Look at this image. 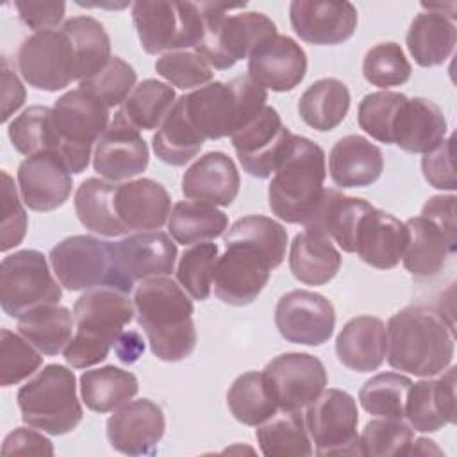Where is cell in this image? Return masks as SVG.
Listing matches in <instances>:
<instances>
[{"instance_id":"35","label":"cell","mask_w":457,"mask_h":457,"mask_svg":"<svg viewBox=\"0 0 457 457\" xmlns=\"http://www.w3.org/2000/svg\"><path fill=\"white\" fill-rule=\"evenodd\" d=\"M73 311L59 303L34 307L18 318V332L43 355L61 353L73 336Z\"/></svg>"},{"instance_id":"22","label":"cell","mask_w":457,"mask_h":457,"mask_svg":"<svg viewBox=\"0 0 457 457\" xmlns=\"http://www.w3.org/2000/svg\"><path fill=\"white\" fill-rule=\"evenodd\" d=\"M109 445L125 455H154L166 430L162 409L148 400H130L107 420Z\"/></svg>"},{"instance_id":"44","label":"cell","mask_w":457,"mask_h":457,"mask_svg":"<svg viewBox=\"0 0 457 457\" xmlns=\"http://www.w3.org/2000/svg\"><path fill=\"white\" fill-rule=\"evenodd\" d=\"M175 100V89L170 84L157 79H145L136 84L120 112L137 130H154L161 127Z\"/></svg>"},{"instance_id":"45","label":"cell","mask_w":457,"mask_h":457,"mask_svg":"<svg viewBox=\"0 0 457 457\" xmlns=\"http://www.w3.org/2000/svg\"><path fill=\"white\" fill-rule=\"evenodd\" d=\"M412 380L405 375L384 371L368 378L359 389V402L362 409L378 418H396L405 416L407 393Z\"/></svg>"},{"instance_id":"21","label":"cell","mask_w":457,"mask_h":457,"mask_svg":"<svg viewBox=\"0 0 457 457\" xmlns=\"http://www.w3.org/2000/svg\"><path fill=\"white\" fill-rule=\"evenodd\" d=\"M289 21L295 34L311 45H339L357 29L359 14L352 2L295 0L289 4Z\"/></svg>"},{"instance_id":"56","label":"cell","mask_w":457,"mask_h":457,"mask_svg":"<svg viewBox=\"0 0 457 457\" xmlns=\"http://www.w3.org/2000/svg\"><path fill=\"white\" fill-rule=\"evenodd\" d=\"M421 171L425 180L441 191H455V168H453V136L445 139L437 148L423 154Z\"/></svg>"},{"instance_id":"24","label":"cell","mask_w":457,"mask_h":457,"mask_svg":"<svg viewBox=\"0 0 457 457\" xmlns=\"http://www.w3.org/2000/svg\"><path fill=\"white\" fill-rule=\"evenodd\" d=\"M114 212L125 234L159 230L168 223L171 198L161 182L136 179L116 184Z\"/></svg>"},{"instance_id":"11","label":"cell","mask_w":457,"mask_h":457,"mask_svg":"<svg viewBox=\"0 0 457 457\" xmlns=\"http://www.w3.org/2000/svg\"><path fill=\"white\" fill-rule=\"evenodd\" d=\"M177 245L161 230L129 234L111 243L109 287L130 293L137 282L170 275L175 270Z\"/></svg>"},{"instance_id":"18","label":"cell","mask_w":457,"mask_h":457,"mask_svg":"<svg viewBox=\"0 0 457 457\" xmlns=\"http://www.w3.org/2000/svg\"><path fill=\"white\" fill-rule=\"evenodd\" d=\"M275 325L289 343L320 346L334 334L336 311L327 296L316 291L293 289L278 298Z\"/></svg>"},{"instance_id":"53","label":"cell","mask_w":457,"mask_h":457,"mask_svg":"<svg viewBox=\"0 0 457 457\" xmlns=\"http://www.w3.org/2000/svg\"><path fill=\"white\" fill-rule=\"evenodd\" d=\"M137 75L134 68L121 57H111L109 62L93 77L80 80L79 87L96 96L109 109L120 105L136 87Z\"/></svg>"},{"instance_id":"15","label":"cell","mask_w":457,"mask_h":457,"mask_svg":"<svg viewBox=\"0 0 457 457\" xmlns=\"http://www.w3.org/2000/svg\"><path fill=\"white\" fill-rule=\"evenodd\" d=\"M293 136L277 109L266 105L230 139L243 170L252 177L268 179L286 159Z\"/></svg>"},{"instance_id":"4","label":"cell","mask_w":457,"mask_h":457,"mask_svg":"<svg viewBox=\"0 0 457 457\" xmlns=\"http://www.w3.org/2000/svg\"><path fill=\"white\" fill-rule=\"evenodd\" d=\"M184 109L204 139L232 137L264 107L268 91L248 75L232 80L209 82L182 95Z\"/></svg>"},{"instance_id":"2","label":"cell","mask_w":457,"mask_h":457,"mask_svg":"<svg viewBox=\"0 0 457 457\" xmlns=\"http://www.w3.org/2000/svg\"><path fill=\"white\" fill-rule=\"evenodd\" d=\"M132 302L136 321L157 359L179 362L193 353L196 346L195 309L177 280L168 275L146 278L137 284Z\"/></svg>"},{"instance_id":"42","label":"cell","mask_w":457,"mask_h":457,"mask_svg":"<svg viewBox=\"0 0 457 457\" xmlns=\"http://www.w3.org/2000/svg\"><path fill=\"white\" fill-rule=\"evenodd\" d=\"M255 439L266 457L312 455L311 437L300 411L275 412L271 418L257 425Z\"/></svg>"},{"instance_id":"10","label":"cell","mask_w":457,"mask_h":457,"mask_svg":"<svg viewBox=\"0 0 457 457\" xmlns=\"http://www.w3.org/2000/svg\"><path fill=\"white\" fill-rule=\"evenodd\" d=\"M61 298V282L54 278L41 252L25 248L2 259L0 305L7 316L18 320L27 311L45 303H59Z\"/></svg>"},{"instance_id":"49","label":"cell","mask_w":457,"mask_h":457,"mask_svg":"<svg viewBox=\"0 0 457 457\" xmlns=\"http://www.w3.org/2000/svg\"><path fill=\"white\" fill-rule=\"evenodd\" d=\"M412 68L402 46L395 41H384L371 46L362 59L364 79L377 87L387 89L402 86L411 79Z\"/></svg>"},{"instance_id":"3","label":"cell","mask_w":457,"mask_h":457,"mask_svg":"<svg viewBox=\"0 0 457 457\" xmlns=\"http://www.w3.org/2000/svg\"><path fill=\"white\" fill-rule=\"evenodd\" d=\"M134 302L111 287L84 291L73 305V336L62 350L64 361L86 370L107 359L125 325L134 320Z\"/></svg>"},{"instance_id":"12","label":"cell","mask_w":457,"mask_h":457,"mask_svg":"<svg viewBox=\"0 0 457 457\" xmlns=\"http://www.w3.org/2000/svg\"><path fill=\"white\" fill-rule=\"evenodd\" d=\"M303 420L316 455H362L357 436L359 411L350 393L323 389L307 405Z\"/></svg>"},{"instance_id":"46","label":"cell","mask_w":457,"mask_h":457,"mask_svg":"<svg viewBox=\"0 0 457 457\" xmlns=\"http://www.w3.org/2000/svg\"><path fill=\"white\" fill-rule=\"evenodd\" d=\"M225 241H241L259 248L271 262L273 270L282 264L287 246V230L275 220L261 214L239 218L223 234Z\"/></svg>"},{"instance_id":"58","label":"cell","mask_w":457,"mask_h":457,"mask_svg":"<svg viewBox=\"0 0 457 457\" xmlns=\"http://www.w3.org/2000/svg\"><path fill=\"white\" fill-rule=\"evenodd\" d=\"M4 455H54V445L41 432L27 427H18L9 432L2 443Z\"/></svg>"},{"instance_id":"39","label":"cell","mask_w":457,"mask_h":457,"mask_svg":"<svg viewBox=\"0 0 457 457\" xmlns=\"http://www.w3.org/2000/svg\"><path fill=\"white\" fill-rule=\"evenodd\" d=\"M116 182L89 177L75 191L73 205L79 221L93 234L105 237L127 236L114 212Z\"/></svg>"},{"instance_id":"43","label":"cell","mask_w":457,"mask_h":457,"mask_svg":"<svg viewBox=\"0 0 457 457\" xmlns=\"http://www.w3.org/2000/svg\"><path fill=\"white\" fill-rule=\"evenodd\" d=\"M230 414L243 425L257 427L277 412V402L262 371L239 375L227 391Z\"/></svg>"},{"instance_id":"32","label":"cell","mask_w":457,"mask_h":457,"mask_svg":"<svg viewBox=\"0 0 457 457\" xmlns=\"http://www.w3.org/2000/svg\"><path fill=\"white\" fill-rule=\"evenodd\" d=\"M409 241L402 255L403 268L416 278L436 277L446 266L455 246L446 239L443 230L423 216L405 221Z\"/></svg>"},{"instance_id":"50","label":"cell","mask_w":457,"mask_h":457,"mask_svg":"<svg viewBox=\"0 0 457 457\" xmlns=\"http://www.w3.org/2000/svg\"><path fill=\"white\" fill-rule=\"evenodd\" d=\"M43 364V353L32 346L20 332L0 330V384L16 386L34 375Z\"/></svg>"},{"instance_id":"27","label":"cell","mask_w":457,"mask_h":457,"mask_svg":"<svg viewBox=\"0 0 457 457\" xmlns=\"http://www.w3.org/2000/svg\"><path fill=\"white\" fill-rule=\"evenodd\" d=\"M393 145L409 154H428L446 139V118L428 98H405L393 123Z\"/></svg>"},{"instance_id":"38","label":"cell","mask_w":457,"mask_h":457,"mask_svg":"<svg viewBox=\"0 0 457 457\" xmlns=\"http://www.w3.org/2000/svg\"><path fill=\"white\" fill-rule=\"evenodd\" d=\"M61 30L71 43L75 80L80 82L96 75L112 57L109 34L93 16H73L62 23Z\"/></svg>"},{"instance_id":"41","label":"cell","mask_w":457,"mask_h":457,"mask_svg":"<svg viewBox=\"0 0 457 457\" xmlns=\"http://www.w3.org/2000/svg\"><path fill=\"white\" fill-rule=\"evenodd\" d=\"M228 228V218L216 205L182 200L171 207L168 218V232L171 239L187 246L216 239Z\"/></svg>"},{"instance_id":"52","label":"cell","mask_w":457,"mask_h":457,"mask_svg":"<svg viewBox=\"0 0 457 457\" xmlns=\"http://www.w3.org/2000/svg\"><path fill=\"white\" fill-rule=\"evenodd\" d=\"M407 96L395 91H375L362 96L357 107L359 127L373 139L393 145V123L402 102Z\"/></svg>"},{"instance_id":"13","label":"cell","mask_w":457,"mask_h":457,"mask_svg":"<svg viewBox=\"0 0 457 457\" xmlns=\"http://www.w3.org/2000/svg\"><path fill=\"white\" fill-rule=\"evenodd\" d=\"M23 80L39 91H61L75 80V61L68 36L59 30L34 32L25 37L16 55Z\"/></svg>"},{"instance_id":"48","label":"cell","mask_w":457,"mask_h":457,"mask_svg":"<svg viewBox=\"0 0 457 457\" xmlns=\"http://www.w3.org/2000/svg\"><path fill=\"white\" fill-rule=\"evenodd\" d=\"M220 248L216 243H196L191 248H187L179 261L177 266V282L182 286V289L195 300H207L211 296L212 289V278H214V268Z\"/></svg>"},{"instance_id":"33","label":"cell","mask_w":457,"mask_h":457,"mask_svg":"<svg viewBox=\"0 0 457 457\" xmlns=\"http://www.w3.org/2000/svg\"><path fill=\"white\" fill-rule=\"evenodd\" d=\"M341 268V253L328 236L303 230L289 248V270L296 280L307 286L328 284Z\"/></svg>"},{"instance_id":"55","label":"cell","mask_w":457,"mask_h":457,"mask_svg":"<svg viewBox=\"0 0 457 457\" xmlns=\"http://www.w3.org/2000/svg\"><path fill=\"white\" fill-rule=\"evenodd\" d=\"M20 191L14 186V179L2 170V223H0V250L9 252L18 246L25 234L29 218L21 204Z\"/></svg>"},{"instance_id":"26","label":"cell","mask_w":457,"mask_h":457,"mask_svg":"<svg viewBox=\"0 0 457 457\" xmlns=\"http://www.w3.org/2000/svg\"><path fill=\"white\" fill-rule=\"evenodd\" d=\"M180 186L187 200L227 207L239 193L241 177L225 152H207L184 171Z\"/></svg>"},{"instance_id":"34","label":"cell","mask_w":457,"mask_h":457,"mask_svg":"<svg viewBox=\"0 0 457 457\" xmlns=\"http://www.w3.org/2000/svg\"><path fill=\"white\" fill-rule=\"evenodd\" d=\"M457 29L448 16L427 11L420 12L405 36V45L416 64L432 68L443 64L453 52Z\"/></svg>"},{"instance_id":"5","label":"cell","mask_w":457,"mask_h":457,"mask_svg":"<svg viewBox=\"0 0 457 457\" xmlns=\"http://www.w3.org/2000/svg\"><path fill=\"white\" fill-rule=\"evenodd\" d=\"M246 4L200 2L204 18V34L195 52L212 68L228 70L250 54L268 37L278 34L277 25L264 12L241 11Z\"/></svg>"},{"instance_id":"54","label":"cell","mask_w":457,"mask_h":457,"mask_svg":"<svg viewBox=\"0 0 457 457\" xmlns=\"http://www.w3.org/2000/svg\"><path fill=\"white\" fill-rule=\"evenodd\" d=\"M154 66L157 75L179 89H198L209 84L214 77L211 66L196 52L189 50L162 54Z\"/></svg>"},{"instance_id":"23","label":"cell","mask_w":457,"mask_h":457,"mask_svg":"<svg viewBox=\"0 0 457 457\" xmlns=\"http://www.w3.org/2000/svg\"><path fill=\"white\" fill-rule=\"evenodd\" d=\"M305 73V50L284 34L264 39L248 57V77L261 87L277 93L295 89Z\"/></svg>"},{"instance_id":"29","label":"cell","mask_w":457,"mask_h":457,"mask_svg":"<svg viewBox=\"0 0 457 457\" xmlns=\"http://www.w3.org/2000/svg\"><path fill=\"white\" fill-rule=\"evenodd\" d=\"M373 205L362 198L346 196L337 189H325L312 214L303 223L305 230H312L332 237L346 253H355V237L362 218Z\"/></svg>"},{"instance_id":"51","label":"cell","mask_w":457,"mask_h":457,"mask_svg":"<svg viewBox=\"0 0 457 457\" xmlns=\"http://www.w3.org/2000/svg\"><path fill=\"white\" fill-rule=\"evenodd\" d=\"M414 428L403 420L378 418L366 423L359 437L361 453L370 457L407 455Z\"/></svg>"},{"instance_id":"47","label":"cell","mask_w":457,"mask_h":457,"mask_svg":"<svg viewBox=\"0 0 457 457\" xmlns=\"http://www.w3.org/2000/svg\"><path fill=\"white\" fill-rule=\"evenodd\" d=\"M11 145L25 157L39 152H55L57 137L52 125V107L30 105L18 114L7 129Z\"/></svg>"},{"instance_id":"31","label":"cell","mask_w":457,"mask_h":457,"mask_svg":"<svg viewBox=\"0 0 457 457\" xmlns=\"http://www.w3.org/2000/svg\"><path fill=\"white\" fill-rule=\"evenodd\" d=\"M336 353L343 366L368 373L382 366L386 359V325L375 316L348 320L336 337Z\"/></svg>"},{"instance_id":"57","label":"cell","mask_w":457,"mask_h":457,"mask_svg":"<svg viewBox=\"0 0 457 457\" xmlns=\"http://www.w3.org/2000/svg\"><path fill=\"white\" fill-rule=\"evenodd\" d=\"M14 7L20 20L36 32L55 30L66 12V4L61 0H16Z\"/></svg>"},{"instance_id":"9","label":"cell","mask_w":457,"mask_h":457,"mask_svg":"<svg viewBox=\"0 0 457 457\" xmlns=\"http://www.w3.org/2000/svg\"><path fill=\"white\" fill-rule=\"evenodd\" d=\"M132 23L146 54L195 48L204 34V18L195 2H134Z\"/></svg>"},{"instance_id":"62","label":"cell","mask_w":457,"mask_h":457,"mask_svg":"<svg viewBox=\"0 0 457 457\" xmlns=\"http://www.w3.org/2000/svg\"><path fill=\"white\" fill-rule=\"evenodd\" d=\"M416 455V453H421V455H427V453H437V455H441L443 453V450L441 448H437L436 446V443L432 441V439H427V437H420V439H416V441H412L411 443V446H409V452H407V455Z\"/></svg>"},{"instance_id":"14","label":"cell","mask_w":457,"mask_h":457,"mask_svg":"<svg viewBox=\"0 0 457 457\" xmlns=\"http://www.w3.org/2000/svg\"><path fill=\"white\" fill-rule=\"evenodd\" d=\"M271 270L270 259L259 248L241 241H225V253L218 257L214 268V295L228 305H248L268 284Z\"/></svg>"},{"instance_id":"8","label":"cell","mask_w":457,"mask_h":457,"mask_svg":"<svg viewBox=\"0 0 457 457\" xmlns=\"http://www.w3.org/2000/svg\"><path fill=\"white\" fill-rule=\"evenodd\" d=\"M55 154L71 173H82L91 159L93 145L109 127V107L91 93L77 87L61 95L52 107Z\"/></svg>"},{"instance_id":"40","label":"cell","mask_w":457,"mask_h":457,"mask_svg":"<svg viewBox=\"0 0 457 457\" xmlns=\"http://www.w3.org/2000/svg\"><path fill=\"white\" fill-rule=\"evenodd\" d=\"M205 139L189 121L184 100L179 96L152 137V148L159 161L170 166H184L193 157H196L204 146Z\"/></svg>"},{"instance_id":"28","label":"cell","mask_w":457,"mask_h":457,"mask_svg":"<svg viewBox=\"0 0 457 457\" xmlns=\"http://www.w3.org/2000/svg\"><path fill=\"white\" fill-rule=\"evenodd\" d=\"M407 241L409 230L405 223L373 207L359 225L355 253L362 262L377 270H391L402 261Z\"/></svg>"},{"instance_id":"30","label":"cell","mask_w":457,"mask_h":457,"mask_svg":"<svg viewBox=\"0 0 457 457\" xmlns=\"http://www.w3.org/2000/svg\"><path fill=\"white\" fill-rule=\"evenodd\" d=\"M382 170V150L359 134L339 137L328 154L330 179L343 189L371 186L380 179Z\"/></svg>"},{"instance_id":"61","label":"cell","mask_w":457,"mask_h":457,"mask_svg":"<svg viewBox=\"0 0 457 457\" xmlns=\"http://www.w3.org/2000/svg\"><path fill=\"white\" fill-rule=\"evenodd\" d=\"M114 352L118 355V359L123 362V364H132L136 362L141 353L145 352V343H143V337L134 332V330H129V332H121L120 337L116 339L114 343Z\"/></svg>"},{"instance_id":"16","label":"cell","mask_w":457,"mask_h":457,"mask_svg":"<svg viewBox=\"0 0 457 457\" xmlns=\"http://www.w3.org/2000/svg\"><path fill=\"white\" fill-rule=\"evenodd\" d=\"M50 266L68 291L109 287L111 241L77 234L59 241L50 250Z\"/></svg>"},{"instance_id":"6","label":"cell","mask_w":457,"mask_h":457,"mask_svg":"<svg viewBox=\"0 0 457 457\" xmlns=\"http://www.w3.org/2000/svg\"><path fill=\"white\" fill-rule=\"evenodd\" d=\"M327 177L323 148L303 136L293 145L268 186V205L286 223H305L325 191Z\"/></svg>"},{"instance_id":"25","label":"cell","mask_w":457,"mask_h":457,"mask_svg":"<svg viewBox=\"0 0 457 457\" xmlns=\"http://www.w3.org/2000/svg\"><path fill=\"white\" fill-rule=\"evenodd\" d=\"M455 366H448L436 380L425 378L411 386L405 402L409 425L418 432H437L455 423Z\"/></svg>"},{"instance_id":"37","label":"cell","mask_w":457,"mask_h":457,"mask_svg":"<svg viewBox=\"0 0 457 457\" xmlns=\"http://www.w3.org/2000/svg\"><path fill=\"white\" fill-rule=\"evenodd\" d=\"M80 396L93 412H114L129 403L139 391L134 373L118 366L87 370L80 375Z\"/></svg>"},{"instance_id":"19","label":"cell","mask_w":457,"mask_h":457,"mask_svg":"<svg viewBox=\"0 0 457 457\" xmlns=\"http://www.w3.org/2000/svg\"><path fill=\"white\" fill-rule=\"evenodd\" d=\"M150 161L146 141L118 111L95 145L93 168L111 182L130 180L141 175Z\"/></svg>"},{"instance_id":"59","label":"cell","mask_w":457,"mask_h":457,"mask_svg":"<svg viewBox=\"0 0 457 457\" xmlns=\"http://www.w3.org/2000/svg\"><path fill=\"white\" fill-rule=\"evenodd\" d=\"M455 195H434L430 196L423 207L421 216L437 225L446 239L457 248V223H455Z\"/></svg>"},{"instance_id":"17","label":"cell","mask_w":457,"mask_h":457,"mask_svg":"<svg viewBox=\"0 0 457 457\" xmlns=\"http://www.w3.org/2000/svg\"><path fill=\"white\" fill-rule=\"evenodd\" d=\"M270 391L282 411H300L325 389L328 377L323 362L303 352H286L262 370Z\"/></svg>"},{"instance_id":"20","label":"cell","mask_w":457,"mask_h":457,"mask_svg":"<svg viewBox=\"0 0 457 457\" xmlns=\"http://www.w3.org/2000/svg\"><path fill=\"white\" fill-rule=\"evenodd\" d=\"M16 177L23 204L37 212L64 205L71 195V171L61 155L52 150L25 157L18 166Z\"/></svg>"},{"instance_id":"36","label":"cell","mask_w":457,"mask_h":457,"mask_svg":"<svg viewBox=\"0 0 457 457\" xmlns=\"http://www.w3.org/2000/svg\"><path fill=\"white\" fill-rule=\"evenodd\" d=\"M350 91L343 80L325 77L312 82L302 93L298 114L311 129L328 132L343 123L350 109Z\"/></svg>"},{"instance_id":"60","label":"cell","mask_w":457,"mask_h":457,"mask_svg":"<svg viewBox=\"0 0 457 457\" xmlns=\"http://www.w3.org/2000/svg\"><path fill=\"white\" fill-rule=\"evenodd\" d=\"M25 87L18 75L7 66V61H2V123H5L23 104H25Z\"/></svg>"},{"instance_id":"1","label":"cell","mask_w":457,"mask_h":457,"mask_svg":"<svg viewBox=\"0 0 457 457\" xmlns=\"http://www.w3.org/2000/svg\"><path fill=\"white\" fill-rule=\"evenodd\" d=\"M452 320L436 307L409 305L393 314L386 327V359L398 371L436 377L453 361Z\"/></svg>"},{"instance_id":"7","label":"cell","mask_w":457,"mask_h":457,"mask_svg":"<svg viewBox=\"0 0 457 457\" xmlns=\"http://www.w3.org/2000/svg\"><path fill=\"white\" fill-rule=\"evenodd\" d=\"M21 421L50 436H62L82 421L77 380L62 364H46L16 395Z\"/></svg>"}]
</instances>
